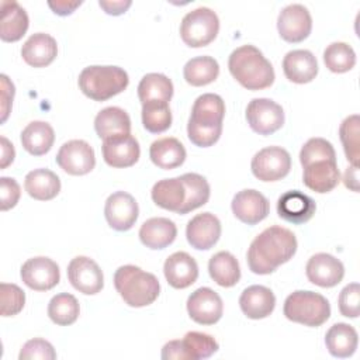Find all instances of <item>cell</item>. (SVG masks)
<instances>
[{
  "instance_id": "cell-46",
  "label": "cell",
  "mask_w": 360,
  "mask_h": 360,
  "mask_svg": "<svg viewBox=\"0 0 360 360\" xmlns=\"http://www.w3.org/2000/svg\"><path fill=\"white\" fill-rule=\"evenodd\" d=\"M339 311L346 318H357L360 314V285L357 283L347 284L339 294Z\"/></svg>"
},
{
  "instance_id": "cell-12",
  "label": "cell",
  "mask_w": 360,
  "mask_h": 360,
  "mask_svg": "<svg viewBox=\"0 0 360 360\" xmlns=\"http://www.w3.org/2000/svg\"><path fill=\"white\" fill-rule=\"evenodd\" d=\"M277 30L280 37L291 44L308 38L312 30V18L308 8L302 4H290L284 7L277 18Z\"/></svg>"
},
{
  "instance_id": "cell-13",
  "label": "cell",
  "mask_w": 360,
  "mask_h": 360,
  "mask_svg": "<svg viewBox=\"0 0 360 360\" xmlns=\"http://www.w3.org/2000/svg\"><path fill=\"white\" fill-rule=\"evenodd\" d=\"M187 312L200 325H214L222 316L224 304L218 292L210 287H200L188 295Z\"/></svg>"
},
{
  "instance_id": "cell-23",
  "label": "cell",
  "mask_w": 360,
  "mask_h": 360,
  "mask_svg": "<svg viewBox=\"0 0 360 360\" xmlns=\"http://www.w3.org/2000/svg\"><path fill=\"white\" fill-rule=\"evenodd\" d=\"M58 55V44L53 37L45 32L32 34L21 48V56L32 68H45Z\"/></svg>"
},
{
  "instance_id": "cell-24",
  "label": "cell",
  "mask_w": 360,
  "mask_h": 360,
  "mask_svg": "<svg viewBox=\"0 0 360 360\" xmlns=\"http://www.w3.org/2000/svg\"><path fill=\"white\" fill-rule=\"evenodd\" d=\"M304 184L319 194L332 191L340 181V173L336 160H319L304 167Z\"/></svg>"
},
{
  "instance_id": "cell-22",
  "label": "cell",
  "mask_w": 360,
  "mask_h": 360,
  "mask_svg": "<svg viewBox=\"0 0 360 360\" xmlns=\"http://www.w3.org/2000/svg\"><path fill=\"white\" fill-rule=\"evenodd\" d=\"M283 72L292 83H309L318 75L316 58L307 49L290 51L283 59Z\"/></svg>"
},
{
  "instance_id": "cell-44",
  "label": "cell",
  "mask_w": 360,
  "mask_h": 360,
  "mask_svg": "<svg viewBox=\"0 0 360 360\" xmlns=\"http://www.w3.org/2000/svg\"><path fill=\"white\" fill-rule=\"evenodd\" d=\"M0 301L1 316L17 315L25 304V294L17 284L1 283L0 284Z\"/></svg>"
},
{
  "instance_id": "cell-2",
  "label": "cell",
  "mask_w": 360,
  "mask_h": 360,
  "mask_svg": "<svg viewBox=\"0 0 360 360\" xmlns=\"http://www.w3.org/2000/svg\"><path fill=\"white\" fill-rule=\"evenodd\" d=\"M228 68L233 79L248 90H263L273 84L274 69L253 45H242L232 51Z\"/></svg>"
},
{
  "instance_id": "cell-48",
  "label": "cell",
  "mask_w": 360,
  "mask_h": 360,
  "mask_svg": "<svg viewBox=\"0 0 360 360\" xmlns=\"http://www.w3.org/2000/svg\"><path fill=\"white\" fill-rule=\"evenodd\" d=\"M1 80V122L7 120V115L11 108L13 97H14V84L8 80L6 75L0 76Z\"/></svg>"
},
{
  "instance_id": "cell-21",
  "label": "cell",
  "mask_w": 360,
  "mask_h": 360,
  "mask_svg": "<svg viewBox=\"0 0 360 360\" xmlns=\"http://www.w3.org/2000/svg\"><path fill=\"white\" fill-rule=\"evenodd\" d=\"M163 273L173 288L183 290L195 283L198 277V264L188 253L176 252L166 259Z\"/></svg>"
},
{
  "instance_id": "cell-18",
  "label": "cell",
  "mask_w": 360,
  "mask_h": 360,
  "mask_svg": "<svg viewBox=\"0 0 360 360\" xmlns=\"http://www.w3.org/2000/svg\"><path fill=\"white\" fill-rule=\"evenodd\" d=\"M221 236V222L211 212L197 214L187 222V242L197 250L211 249Z\"/></svg>"
},
{
  "instance_id": "cell-38",
  "label": "cell",
  "mask_w": 360,
  "mask_h": 360,
  "mask_svg": "<svg viewBox=\"0 0 360 360\" xmlns=\"http://www.w3.org/2000/svg\"><path fill=\"white\" fill-rule=\"evenodd\" d=\"M80 312L79 302L75 295L60 292L51 298L48 304V316L59 326H68L76 322Z\"/></svg>"
},
{
  "instance_id": "cell-27",
  "label": "cell",
  "mask_w": 360,
  "mask_h": 360,
  "mask_svg": "<svg viewBox=\"0 0 360 360\" xmlns=\"http://www.w3.org/2000/svg\"><path fill=\"white\" fill-rule=\"evenodd\" d=\"M0 38L4 42H15L21 39L30 25L27 11L17 1H1Z\"/></svg>"
},
{
  "instance_id": "cell-8",
  "label": "cell",
  "mask_w": 360,
  "mask_h": 360,
  "mask_svg": "<svg viewBox=\"0 0 360 360\" xmlns=\"http://www.w3.org/2000/svg\"><path fill=\"white\" fill-rule=\"evenodd\" d=\"M246 121L259 135H271L284 124V111L270 98H253L246 107Z\"/></svg>"
},
{
  "instance_id": "cell-28",
  "label": "cell",
  "mask_w": 360,
  "mask_h": 360,
  "mask_svg": "<svg viewBox=\"0 0 360 360\" xmlns=\"http://www.w3.org/2000/svg\"><path fill=\"white\" fill-rule=\"evenodd\" d=\"M186 149L177 138L166 136L152 142L149 148V158L160 169L172 170L181 166L186 160Z\"/></svg>"
},
{
  "instance_id": "cell-1",
  "label": "cell",
  "mask_w": 360,
  "mask_h": 360,
  "mask_svg": "<svg viewBox=\"0 0 360 360\" xmlns=\"http://www.w3.org/2000/svg\"><path fill=\"white\" fill-rule=\"evenodd\" d=\"M297 252L295 235L283 226H269L250 243L246 255L248 266L255 274H270L287 263Z\"/></svg>"
},
{
  "instance_id": "cell-6",
  "label": "cell",
  "mask_w": 360,
  "mask_h": 360,
  "mask_svg": "<svg viewBox=\"0 0 360 360\" xmlns=\"http://www.w3.org/2000/svg\"><path fill=\"white\" fill-rule=\"evenodd\" d=\"M218 31V15L208 7H198L187 13L180 24V37L191 48L207 46L217 38Z\"/></svg>"
},
{
  "instance_id": "cell-3",
  "label": "cell",
  "mask_w": 360,
  "mask_h": 360,
  "mask_svg": "<svg viewBox=\"0 0 360 360\" xmlns=\"http://www.w3.org/2000/svg\"><path fill=\"white\" fill-rule=\"evenodd\" d=\"M114 285L124 302L134 308L150 305L160 292L156 276L134 264H125L115 270Z\"/></svg>"
},
{
  "instance_id": "cell-35",
  "label": "cell",
  "mask_w": 360,
  "mask_h": 360,
  "mask_svg": "<svg viewBox=\"0 0 360 360\" xmlns=\"http://www.w3.org/2000/svg\"><path fill=\"white\" fill-rule=\"evenodd\" d=\"M173 96L172 80L162 73H148L138 84V97L141 104L162 101L169 103Z\"/></svg>"
},
{
  "instance_id": "cell-7",
  "label": "cell",
  "mask_w": 360,
  "mask_h": 360,
  "mask_svg": "<svg viewBox=\"0 0 360 360\" xmlns=\"http://www.w3.org/2000/svg\"><path fill=\"white\" fill-rule=\"evenodd\" d=\"M250 169L262 181H277L290 173L291 156L281 146H267L253 156Z\"/></svg>"
},
{
  "instance_id": "cell-10",
  "label": "cell",
  "mask_w": 360,
  "mask_h": 360,
  "mask_svg": "<svg viewBox=\"0 0 360 360\" xmlns=\"http://www.w3.org/2000/svg\"><path fill=\"white\" fill-rule=\"evenodd\" d=\"M20 276L22 283L35 291H48L60 280L58 264L45 256L28 259L21 266Z\"/></svg>"
},
{
  "instance_id": "cell-51",
  "label": "cell",
  "mask_w": 360,
  "mask_h": 360,
  "mask_svg": "<svg viewBox=\"0 0 360 360\" xmlns=\"http://www.w3.org/2000/svg\"><path fill=\"white\" fill-rule=\"evenodd\" d=\"M0 142H1L0 167H1V169H6L10 163H13L14 156H15V150H14L13 143H11L6 136H1V138H0Z\"/></svg>"
},
{
  "instance_id": "cell-29",
  "label": "cell",
  "mask_w": 360,
  "mask_h": 360,
  "mask_svg": "<svg viewBox=\"0 0 360 360\" xmlns=\"http://www.w3.org/2000/svg\"><path fill=\"white\" fill-rule=\"evenodd\" d=\"M359 336L356 329L345 322H338L325 335V345L333 357H350L357 349Z\"/></svg>"
},
{
  "instance_id": "cell-11",
  "label": "cell",
  "mask_w": 360,
  "mask_h": 360,
  "mask_svg": "<svg viewBox=\"0 0 360 360\" xmlns=\"http://www.w3.org/2000/svg\"><path fill=\"white\" fill-rule=\"evenodd\" d=\"M68 278L77 291L86 295L100 292L104 285L100 266L87 256H76L70 260L68 264Z\"/></svg>"
},
{
  "instance_id": "cell-47",
  "label": "cell",
  "mask_w": 360,
  "mask_h": 360,
  "mask_svg": "<svg viewBox=\"0 0 360 360\" xmlns=\"http://www.w3.org/2000/svg\"><path fill=\"white\" fill-rule=\"evenodd\" d=\"M20 186L13 177H1L0 179V208L1 211H7L17 205L20 200Z\"/></svg>"
},
{
  "instance_id": "cell-30",
  "label": "cell",
  "mask_w": 360,
  "mask_h": 360,
  "mask_svg": "<svg viewBox=\"0 0 360 360\" xmlns=\"http://www.w3.org/2000/svg\"><path fill=\"white\" fill-rule=\"evenodd\" d=\"M94 129L101 139L131 134V118L120 107H105L94 118Z\"/></svg>"
},
{
  "instance_id": "cell-37",
  "label": "cell",
  "mask_w": 360,
  "mask_h": 360,
  "mask_svg": "<svg viewBox=\"0 0 360 360\" xmlns=\"http://www.w3.org/2000/svg\"><path fill=\"white\" fill-rule=\"evenodd\" d=\"M180 179L186 187V201L177 214L184 215L208 202L211 190L205 177L198 173H184Z\"/></svg>"
},
{
  "instance_id": "cell-39",
  "label": "cell",
  "mask_w": 360,
  "mask_h": 360,
  "mask_svg": "<svg viewBox=\"0 0 360 360\" xmlns=\"http://www.w3.org/2000/svg\"><path fill=\"white\" fill-rule=\"evenodd\" d=\"M339 136L347 160L359 166L360 158V117L357 114L346 117L339 127Z\"/></svg>"
},
{
  "instance_id": "cell-31",
  "label": "cell",
  "mask_w": 360,
  "mask_h": 360,
  "mask_svg": "<svg viewBox=\"0 0 360 360\" xmlns=\"http://www.w3.org/2000/svg\"><path fill=\"white\" fill-rule=\"evenodd\" d=\"M150 197L158 207L173 212H179V210L186 201L184 183L181 181L180 176L159 180L158 183L153 184Z\"/></svg>"
},
{
  "instance_id": "cell-36",
  "label": "cell",
  "mask_w": 360,
  "mask_h": 360,
  "mask_svg": "<svg viewBox=\"0 0 360 360\" xmlns=\"http://www.w3.org/2000/svg\"><path fill=\"white\" fill-rule=\"evenodd\" d=\"M219 75V65L212 56L191 58L183 68L186 82L194 87L207 86L212 83Z\"/></svg>"
},
{
  "instance_id": "cell-17",
  "label": "cell",
  "mask_w": 360,
  "mask_h": 360,
  "mask_svg": "<svg viewBox=\"0 0 360 360\" xmlns=\"http://www.w3.org/2000/svg\"><path fill=\"white\" fill-rule=\"evenodd\" d=\"M101 150L104 162L117 169L135 165L141 155L139 143L131 134L103 139Z\"/></svg>"
},
{
  "instance_id": "cell-20",
  "label": "cell",
  "mask_w": 360,
  "mask_h": 360,
  "mask_svg": "<svg viewBox=\"0 0 360 360\" xmlns=\"http://www.w3.org/2000/svg\"><path fill=\"white\" fill-rule=\"evenodd\" d=\"M316 210L315 201L298 191V190H290L280 195L277 201V214L280 218H283L287 222L301 225L308 222Z\"/></svg>"
},
{
  "instance_id": "cell-16",
  "label": "cell",
  "mask_w": 360,
  "mask_h": 360,
  "mask_svg": "<svg viewBox=\"0 0 360 360\" xmlns=\"http://www.w3.org/2000/svg\"><path fill=\"white\" fill-rule=\"evenodd\" d=\"M305 273L312 284L329 288L338 285L343 280L345 266L339 259L329 253H316L308 260Z\"/></svg>"
},
{
  "instance_id": "cell-25",
  "label": "cell",
  "mask_w": 360,
  "mask_h": 360,
  "mask_svg": "<svg viewBox=\"0 0 360 360\" xmlns=\"http://www.w3.org/2000/svg\"><path fill=\"white\" fill-rule=\"evenodd\" d=\"M239 307L248 318L263 319L274 311L276 297L273 291L264 285H250L242 291Z\"/></svg>"
},
{
  "instance_id": "cell-34",
  "label": "cell",
  "mask_w": 360,
  "mask_h": 360,
  "mask_svg": "<svg viewBox=\"0 0 360 360\" xmlns=\"http://www.w3.org/2000/svg\"><path fill=\"white\" fill-rule=\"evenodd\" d=\"M208 271L211 278L221 287H233L240 280L239 263L236 257L226 250H221L210 259Z\"/></svg>"
},
{
  "instance_id": "cell-40",
  "label": "cell",
  "mask_w": 360,
  "mask_h": 360,
  "mask_svg": "<svg viewBox=\"0 0 360 360\" xmlns=\"http://www.w3.org/2000/svg\"><path fill=\"white\" fill-rule=\"evenodd\" d=\"M181 346L186 352L187 360H201L211 357L218 349V342L204 332H187L181 339Z\"/></svg>"
},
{
  "instance_id": "cell-15",
  "label": "cell",
  "mask_w": 360,
  "mask_h": 360,
  "mask_svg": "<svg viewBox=\"0 0 360 360\" xmlns=\"http://www.w3.org/2000/svg\"><path fill=\"white\" fill-rule=\"evenodd\" d=\"M233 215L248 225H256L270 212L269 200L257 190L245 188L238 191L232 198Z\"/></svg>"
},
{
  "instance_id": "cell-9",
  "label": "cell",
  "mask_w": 360,
  "mask_h": 360,
  "mask_svg": "<svg viewBox=\"0 0 360 360\" xmlns=\"http://www.w3.org/2000/svg\"><path fill=\"white\" fill-rule=\"evenodd\" d=\"M56 163L68 174L83 176L94 169L96 155L86 141L72 139L65 142L58 150Z\"/></svg>"
},
{
  "instance_id": "cell-52",
  "label": "cell",
  "mask_w": 360,
  "mask_h": 360,
  "mask_svg": "<svg viewBox=\"0 0 360 360\" xmlns=\"http://www.w3.org/2000/svg\"><path fill=\"white\" fill-rule=\"evenodd\" d=\"M82 1H48V6L52 8V11L58 15H69L72 14Z\"/></svg>"
},
{
  "instance_id": "cell-43",
  "label": "cell",
  "mask_w": 360,
  "mask_h": 360,
  "mask_svg": "<svg viewBox=\"0 0 360 360\" xmlns=\"http://www.w3.org/2000/svg\"><path fill=\"white\" fill-rule=\"evenodd\" d=\"M319 160H336V152L329 141L323 138H311L300 150V162L302 167H305Z\"/></svg>"
},
{
  "instance_id": "cell-50",
  "label": "cell",
  "mask_w": 360,
  "mask_h": 360,
  "mask_svg": "<svg viewBox=\"0 0 360 360\" xmlns=\"http://www.w3.org/2000/svg\"><path fill=\"white\" fill-rule=\"evenodd\" d=\"M132 1L129 0H118V1H105V0H100L98 6L110 15H120L122 13H125L129 7H131Z\"/></svg>"
},
{
  "instance_id": "cell-53",
  "label": "cell",
  "mask_w": 360,
  "mask_h": 360,
  "mask_svg": "<svg viewBox=\"0 0 360 360\" xmlns=\"http://www.w3.org/2000/svg\"><path fill=\"white\" fill-rule=\"evenodd\" d=\"M359 170H357V166H353L350 165V167L346 169L345 172V176H343V183L347 188H350L352 191H359V176H357Z\"/></svg>"
},
{
  "instance_id": "cell-33",
  "label": "cell",
  "mask_w": 360,
  "mask_h": 360,
  "mask_svg": "<svg viewBox=\"0 0 360 360\" xmlns=\"http://www.w3.org/2000/svg\"><path fill=\"white\" fill-rule=\"evenodd\" d=\"M53 128L45 121H32L21 132L22 148L34 156H42L48 153L53 145Z\"/></svg>"
},
{
  "instance_id": "cell-19",
  "label": "cell",
  "mask_w": 360,
  "mask_h": 360,
  "mask_svg": "<svg viewBox=\"0 0 360 360\" xmlns=\"http://www.w3.org/2000/svg\"><path fill=\"white\" fill-rule=\"evenodd\" d=\"M224 115L225 104L222 97L214 93H205L195 98L187 125L197 128H218L222 127Z\"/></svg>"
},
{
  "instance_id": "cell-49",
  "label": "cell",
  "mask_w": 360,
  "mask_h": 360,
  "mask_svg": "<svg viewBox=\"0 0 360 360\" xmlns=\"http://www.w3.org/2000/svg\"><path fill=\"white\" fill-rule=\"evenodd\" d=\"M163 360H187L186 352L181 346V340H170L162 349Z\"/></svg>"
},
{
  "instance_id": "cell-4",
  "label": "cell",
  "mask_w": 360,
  "mask_h": 360,
  "mask_svg": "<svg viewBox=\"0 0 360 360\" xmlns=\"http://www.w3.org/2000/svg\"><path fill=\"white\" fill-rule=\"evenodd\" d=\"M129 77L122 68L93 65L84 68L79 75V87L82 93L94 100L105 101L127 89Z\"/></svg>"
},
{
  "instance_id": "cell-45",
  "label": "cell",
  "mask_w": 360,
  "mask_h": 360,
  "mask_svg": "<svg viewBox=\"0 0 360 360\" xmlns=\"http://www.w3.org/2000/svg\"><path fill=\"white\" fill-rule=\"evenodd\" d=\"M20 360H53L56 359V352L53 349V346L41 338H35L31 339L28 342H25L20 350L18 354Z\"/></svg>"
},
{
  "instance_id": "cell-32",
  "label": "cell",
  "mask_w": 360,
  "mask_h": 360,
  "mask_svg": "<svg viewBox=\"0 0 360 360\" xmlns=\"http://www.w3.org/2000/svg\"><path fill=\"white\" fill-rule=\"evenodd\" d=\"M25 191L30 197L39 201L55 198L60 191V180L49 169H35L25 176Z\"/></svg>"
},
{
  "instance_id": "cell-26",
  "label": "cell",
  "mask_w": 360,
  "mask_h": 360,
  "mask_svg": "<svg viewBox=\"0 0 360 360\" xmlns=\"http://www.w3.org/2000/svg\"><path fill=\"white\" fill-rule=\"evenodd\" d=\"M177 236L176 224L163 217L146 219L139 229L141 242L149 249H165L174 242Z\"/></svg>"
},
{
  "instance_id": "cell-42",
  "label": "cell",
  "mask_w": 360,
  "mask_h": 360,
  "mask_svg": "<svg viewBox=\"0 0 360 360\" xmlns=\"http://www.w3.org/2000/svg\"><path fill=\"white\" fill-rule=\"evenodd\" d=\"M142 124L150 134H160L172 125V111L169 103L152 101L142 104Z\"/></svg>"
},
{
  "instance_id": "cell-41",
  "label": "cell",
  "mask_w": 360,
  "mask_h": 360,
  "mask_svg": "<svg viewBox=\"0 0 360 360\" xmlns=\"http://www.w3.org/2000/svg\"><path fill=\"white\" fill-rule=\"evenodd\" d=\"M325 66L333 73H345L356 65V53L346 42H332L323 51Z\"/></svg>"
},
{
  "instance_id": "cell-5",
  "label": "cell",
  "mask_w": 360,
  "mask_h": 360,
  "mask_svg": "<svg viewBox=\"0 0 360 360\" xmlns=\"http://www.w3.org/2000/svg\"><path fill=\"white\" fill-rule=\"evenodd\" d=\"M283 312L292 322L316 328L329 319L330 305L318 292L298 290L285 298Z\"/></svg>"
},
{
  "instance_id": "cell-14",
  "label": "cell",
  "mask_w": 360,
  "mask_h": 360,
  "mask_svg": "<svg viewBox=\"0 0 360 360\" xmlns=\"http://www.w3.org/2000/svg\"><path fill=\"white\" fill-rule=\"evenodd\" d=\"M139 208L136 200L125 191H115L108 195L104 205L107 224L120 232L131 229L138 219Z\"/></svg>"
}]
</instances>
